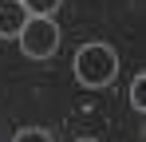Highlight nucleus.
I'll return each mask as SVG.
<instances>
[{
	"label": "nucleus",
	"mask_w": 146,
	"mask_h": 142,
	"mask_svg": "<svg viewBox=\"0 0 146 142\" xmlns=\"http://www.w3.org/2000/svg\"><path fill=\"white\" fill-rule=\"evenodd\" d=\"M119 75V55L107 44H83L75 51V79L83 87H107Z\"/></svg>",
	"instance_id": "f257e3e1"
},
{
	"label": "nucleus",
	"mask_w": 146,
	"mask_h": 142,
	"mask_svg": "<svg viewBox=\"0 0 146 142\" xmlns=\"http://www.w3.org/2000/svg\"><path fill=\"white\" fill-rule=\"evenodd\" d=\"M16 40L24 47V55L48 59V55H55V47H59V24L51 20V16H28L24 32H20Z\"/></svg>",
	"instance_id": "f03ea898"
},
{
	"label": "nucleus",
	"mask_w": 146,
	"mask_h": 142,
	"mask_svg": "<svg viewBox=\"0 0 146 142\" xmlns=\"http://www.w3.org/2000/svg\"><path fill=\"white\" fill-rule=\"evenodd\" d=\"M79 142H95V138H79Z\"/></svg>",
	"instance_id": "0eeeda50"
},
{
	"label": "nucleus",
	"mask_w": 146,
	"mask_h": 142,
	"mask_svg": "<svg viewBox=\"0 0 146 142\" xmlns=\"http://www.w3.org/2000/svg\"><path fill=\"white\" fill-rule=\"evenodd\" d=\"M28 24L24 0H0V40H16Z\"/></svg>",
	"instance_id": "7ed1b4c3"
},
{
	"label": "nucleus",
	"mask_w": 146,
	"mask_h": 142,
	"mask_svg": "<svg viewBox=\"0 0 146 142\" xmlns=\"http://www.w3.org/2000/svg\"><path fill=\"white\" fill-rule=\"evenodd\" d=\"M130 107L146 111V75H134V83H130Z\"/></svg>",
	"instance_id": "39448f33"
},
{
	"label": "nucleus",
	"mask_w": 146,
	"mask_h": 142,
	"mask_svg": "<svg viewBox=\"0 0 146 142\" xmlns=\"http://www.w3.org/2000/svg\"><path fill=\"white\" fill-rule=\"evenodd\" d=\"M12 142H51V134H48V130H40V126H24Z\"/></svg>",
	"instance_id": "423d86ee"
},
{
	"label": "nucleus",
	"mask_w": 146,
	"mask_h": 142,
	"mask_svg": "<svg viewBox=\"0 0 146 142\" xmlns=\"http://www.w3.org/2000/svg\"><path fill=\"white\" fill-rule=\"evenodd\" d=\"M63 0H24L28 16H55V8H59Z\"/></svg>",
	"instance_id": "20e7f679"
}]
</instances>
